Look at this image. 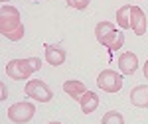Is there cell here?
Instances as JSON below:
<instances>
[{
    "label": "cell",
    "instance_id": "1",
    "mask_svg": "<svg viewBox=\"0 0 148 124\" xmlns=\"http://www.w3.org/2000/svg\"><path fill=\"white\" fill-rule=\"evenodd\" d=\"M0 34L10 42H20L26 34L20 12L10 4H2V8H0Z\"/></svg>",
    "mask_w": 148,
    "mask_h": 124
},
{
    "label": "cell",
    "instance_id": "2",
    "mask_svg": "<svg viewBox=\"0 0 148 124\" xmlns=\"http://www.w3.org/2000/svg\"><path fill=\"white\" fill-rule=\"evenodd\" d=\"M95 37L97 42L105 47H109V51H119L125 45V32L119 30L111 22H99L95 26Z\"/></svg>",
    "mask_w": 148,
    "mask_h": 124
},
{
    "label": "cell",
    "instance_id": "3",
    "mask_svg": "<svg viewBox=\"0 0 148 124\" xmlns=\"http://www.w3.org/2000/svg\"><path fill=\"white\" fill-rule=\"evenodd\" d=\"M42 69L40 57H28V59H10L6 63V75L12 81H28L30 75Z\"/></svg>",
    "mask_w": 148,
    "mask_h": 124
},
{
    "label": "cell",
    "instance_id": "4",
    "mask_svg": "<svg viewBox=\"0 0 148 124\" xmlns=\"http://www.w3.org/2000/svg\"><path fill=\"white\" fill-rule=\"evenodd\" d=\"M24 93H26L28 99L38 101V102H49L51 99H53L51 89L40 79H30L28 83H26V87H24Z\"/></svg>",
    "mask_w": 148,
    "mask_h": 124
},
{
    "label": "cell",
    "instance_id": "5",
    "mask_svg": "<svg viewBox=\"0 0 148 124\" xmlns=\"http://www.w3.org/2000/svg\"><path fill=\"white\" fill-rule=\"evenodd\" d=\"M123 83H125L123 81V73H116L113 69H105L97 77V85L105 93H119L123 89Z\"/></svg>",
    "mask_w": 148,
    "mask_h": 124
},
{
    "label": "cell",
    "instance_id": "6",
    "mask_svg": "<svg viewBox=\"0 0 148 124\" xmlns=\"http://www.w3.org/2000/svg\"><path fill=\"white\" fill-rule=\"evenodd\" d=\"M34 114H36V106L32 104V102H28V101L14 102L10 108H8V118H10L12 122H16V124L30 122V120L34 118Z\"/></svg>",
    "mask_w": 148,
    "mask_h": 124
},
{
    "label": "cell",
    "instance_id": "7",
    "mask_svg": "<svg viewBox=\"0 0 148 124\" xmlns=\"http://www.w3.org/2000/svg\"><path fill=\"white\" fill-rule=\"evenodd\" d=\"M119 69H121V73L123 75H132L134 71L138 69V57L134 51H123L121 55H119Z\"/></svg>",
    "mask_w": 148,
    "mask_h": 124
},
{
    "label": "cell",
    "instance_id": "8",
    "mask_svg": "<svg viewBox=\"0 0 148 124\" xmlns=\"http://www.w3.org/2000/svg\"><path fill=\"white\" fill-rule=\"evenodd\" d=\"M46 49H44V53H46V61L49 65H53V67H59V65H63L65 63V49L63 47H59V45H51V44H46L44 45Z\"/></svg>",
    "mask_w": 148,
    "mask_h": 124
},
{
    "label": "cell",
    "instance_id": "9",
    "mask_svg": "<svg viewBox=\"0 0 148 124\" xmlns=\"http://www.w3.org/2000/svg\"><path fill=\"white\" fill-rule=\"evenodd\" d=\"M130 30L136 35L146 34V16L142 8H138V6H132V10H130Z\"/></svg>",
    "mask_w": 148,
    "mask_h": 124
},
{
    "label": "cell",
    "instance_id": "10",
    "mask_svg": "<svg viewBox=\"0 0 148 124\" xmlns=\"http://www.w3.org/2000/svg\"><path fill=\"white\" fill-rule=\"evenodd\" d=\"M63 91L67 93L73 101L79 102L81 97L87 93V87H85V83H83V81H79V79H69V81H65V83H63Z\"/></svg>",
    "mask_w": 148,
    "mask_h": 124
},
{
    "label": "cell",
    "instance_id": "11",
    "mask_svg": "<svg viewBox=\"0 0 148 124\" xmlns=\"http://www.w3.org/2000/svg\"><path fill=\"white\" fill-rule=\"evenodd\" d=\"M130 102L138 108H148V85H138L130 91Z\"/></svg>",
    "mask_w": 148,
    "mask_h": 124
},
{
    "label": "cell",
    "instance_id": "12",
    "mask_svg": "<svg viewBox=\"0 0 148 124\" xmlns=\"http://www.w3.org/2000/svg\"><path fill=\"white\" fill-rule=\"evenodd\" d=\"M81 110H83V114H91L97 110V106H99V95L95 93V91H87L83 97H81Z\"/></svg>",
    "mask_w": 148,
    "mask_h": 124
},
{
    "label": "cell",
    "instance_id": "13",
    "mask_svg": "<svg viewBox=\"0 0 148 124\" xmlns=\"http://www.w3.org/2000/svg\"><path fill=\"white\" fill-rule=\"evenodd\" d=\"M130 10H132V6H130V4H125L123 8H119V10H116V24L121 26V30H123V32L130 28Z\"/></svg>",
    "mask_w": 148,
    "mask_h": 124
},
{
    "label": "cell",
    "instance_id": "14",
    "mask_svg": "<svg viewBox=\"0 0 148 124\" xmlns=\"http://www.w3.org/2000/svg\"><path fill=\"white\" fill-rule=\"evenodd\" d=\"M101 124H125V116L116 110H109V112L103 114Z\"/></svg>",
    "mask_w": 148,
    "mask_h": 124
},
{
    "label": "cell",
    "instance_id": "15",
    "mask_svg": "<svg viewBox=\"0 0 148 124\" xmlns=\"http://www.w3.org/2000/svg\"><path fill=\"white\" fill-rule=\"evenodd\" d=\"M65 2H67V6L75 8V10H85L91 0H65Z\"/></svg>",
    "mask_w": 148,
    "mask_h": 124
},
{
    "label": "cell",
    "instance_id": "16",
    "mask_svg": "<svg viewBox=\"0 0 148 124\" xmlns=\"http://www.w3.org/2000/svg\"><path fill=\"white\" fill-rule=\"evenodd\" d=\"M0 89H2V95H0V99H2V101H4V99H8V87L2 83V85H0Z\"/></svg>",
    "mask_w": 148,
    "mask_h": 124
},
{
    "label": "cell",
    "instance_id": "17",
    "mask_svg": "<svg viewBox=\"0 0 148 124\" xmlns=\"http://www.w3.org/2000/svg\"><path fill=\"white\" fill-rule=\"evenodd\" d=\"M142 71H144V77H146V79H148V61H146V63H144V69H142Z\"/></svg>",
    "mask_w": 148,
    "mask_h": 124
},
{
    "label": "cell",
    "instance_id": "18",
    "mask_svg": "<svg viewBox=\"0 0 148 124\" xmlns=\"http://www.w3.org/2000/svg\"><path fill=\"white\" fill-rule=\"evenodd\" d=\"M47 124H61V122H47Z\"/></svg>",
    "mask_w": 148,
    "mask_h": 124
},
{
    "label": "cell",
    "instance_id": "19",
    "mask_svg": "<svg viewBox=\"0 0 148 124\" xmlns=\"http://www.w3.org/2000/svg\"><path fill=\"white\" fill-rule=\"evenodd\" d=\"M2 2H4V4H6V2H8V0H2Z\"/></svg>",
    "mask_w": 148,
    "mask_h": 124
},
{
    "label": "cell",
    "instance_id": "20",
    "mask_svg": "<svg viewBox=\"0 0 148 124\" xmlns=\"http://www.w3.org/2000/svg\"><path fill=\"white\" fill-rule=\"evenodd\" d=\"M36 2H38V0H36Z\"/></svg>",
    "mask_w": 148,
    "mask_h": 124
}]
</instances>
